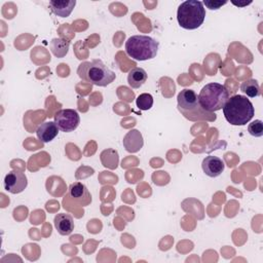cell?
I'll return each mask as SVG.
<instances>
[{"instance_id":"cell-18","label":"cell","mask_w":263,"mask_h":263,"mask_svg":"<svg viewBox=\"0 0 263 263\" xmlns=\"http://www.w3.org/2000/svg\"><path fill=\"white\" fill-rule=\"evenodd\" d=\"M240 90L249 98H256L261 95L260 85L255 79H248L240 84Z\"/></svg>"},{"instance_id":"cell-8","label":"cell","mask_w":263,"mask_h":263,"mask_svg":"<svg viewBox=\"0 0 263 263\" xmlns=\"http://www.w3.org/2000/svg\"><path fill=\"white\" fill-rule=\"evenodd\" d=\"M28 185L27 177L24 173L18 171L9 172L3 181L4 189L12 194H17L23 192Z\"/></svg>"},{"instance_id":"cell-22","label":"cell","mask_w":263,"mask_h":263,"mask_svg":"<svg viewBox=\"0 0 263 263\" xmlns=\"http://www.w3.org/2000/svg\"><path fill=\"white\" fill-rule=\"evenodd\" d=\"M231 3L237 7H246L248 5H250L252 3V1H238V2H235V1H231Z\"/></svg>"},{"instance_id":"cell-7","label":"cell","mask_w":263,"mask_h":263,"mask_svg":"<svg viewBox=\"0 0 263 263\" xmlns=\"http://www.w3.org/2000/svg\"><path fill=\"white\" fill-rule=\"evenodd\" d=\"M53 118L59 129L64 133L75 130L80 123L79 114L74 109H62L54 114Z\"/></svg>"},{"instance_id":"cell-10","label":"cell","mask_w":263,"mask_h":263,"mask_svg":"<svg viewBox=\"0 0 263 263\" xmlns=\"http://www.w3.org/2000/svg\"><path fill=\"white\" fill-rule=\"evenodd\" d=\"M201 167L206 176L211 178H216L223 173L225 165L221 158L214 155H209L202 160Z\"/></svg>"},{"instance_id":"cell-13","label":"cell","mask_w":263,"mask_h":263,"mask_svg":"<svg viewBox=\"0 0 263 263\" xmlns=\"http://www.w3.org/2000/svg\"><path fill=\"white\" fill-rule=\"evenodd\" d=\"M76 5L75 0H51L49 1V8L55 15L60 17H67L71 14Z\"/></svg>"},{"instance_id":"cell-16","label":"cell","mask_w":263,"mask_h":263,"mask_svg":"<svg viewBox=\"0 0 263 263\" xmlns=\"http://www.w3.org/2000/svg\"><path fill=\"white\" fill-rule=\"evenodd\" d=\"M100 158L102 164L109 170H115L119 162L118 152L112 148H108L102 151V153L100 154Z\"/></svg>"},{"instance_id":"cell-1","label":"cell","mask_w":263,"mask_h":263,"mask_svg":"<svg viewBox=\"0 0 263 263\" xmlns=\"http://www.w3.org/2000/svg\"><path fill=\"white\" fill-rule=\"evenodd\" d=\"M222 110L225 119L232 125H245L255 114L252 102L241 95H234L229 98Z\"/></svg>"},{"instance_id":"cell-3","label":"cell","mask_w":263,"mask_h":263,"mask_svg":"<svg viewBox=\"0 0 263 263\" xmlns=\"http://www.w3.org/2000/svg\"><path fill=\"white\" fill-rule=\"evenodd\" d=\"M159 42L147 35L130 36L125 42L126 54L135 61H147L156 57Z\"/></svg>"},{"instance_id":"cell-9","label":"cell","mask_w":263,"mask_h":263,"mask_svg":"<svg viewBox=\"0 0 263 263\" xmlns=\"http://www.w3.org/2000/svg\"><path fill=\"white\" fill-rule=\"evenodd\" d=\"M68 195L70 199L74 200L80 205H87L91 201L90 193L87 187L81 182H74L69 186Z\"/></svg>"},{"instance_id":"cell-4","label":"cell","mask_w":263,"mask_h":263,"mask_svg":"<svg viewBox=\"0 0 263 263\" xmlns=\"http://www.w3.org/2000/svg\"><path fill=\"white\" fill-rule=\"evenodd\" d=\"M205 18V8L201 1L187 0L182 2L177 10V21L181 28L195 30L199 28Z\"/></svg>"},{"instance_id":"cell-17","label":"cell","mask_w":263,"mask_h":263,"mask_svg":"<svg viewBox=\"0 0 263 263\" xmlns=\"http://www.w3.org/2000/svg\"><path fill=\"white\" fill-rule=\"evenodd\" d=\"M70 42L64 38H53L49 43V48L57 58H64L69 50Z\"/></svg>"},{"instance_id":"cell-21","label":"cell","mask_w":263,"mask_h":263,"mask_svg":"<svg viewBox=\"0 0 263 263\" xmlns=\"http://www.w3.org/2000/svg\"><path fill=\"white\" fill-rule=\"evenodd\" d=\"M227 3H228L227 0H224V1H222V0H203L202 1V4L205 5V7L211 10L220 9L222 6H224Z\"/></svg>"},{"instance_id":"cell-11","label":"cell","mask_w":263,"mask_h":263,"mask_svg":"<svg viewBox=\"0 0 263 263\" xmlns=\"http://www.w3.org/2000/svg\"><path fill=\"white\" fill-rule=\"evenodd\" d=\"M122 144L125 150L129 153H136L140 151L144 145V140L141 132L138 129H130L124 136Z\"/></svg>"},{"instance_id":"cell-2","label":"cell","mask_w":263,"mask_h":263,"mask_svg":"<svg viewBox=\"0 0 263 263\" xmlns=\"http://www.w3.org/2000/svg\"><path fill=\"white\" fill-rule=\"evenodd\" d=\"M77 74L85 82L97 86H107L116 78L115 72L99 59L82 62L77 68Z\"/></svg>"},{"instance_id":"cell-15","label":"cell","mask_w":263,"mask_h":263,"mask_svg":"<svg viewBox=\"0 0 263 263\" xmlns=\"http://www.w3.org/2000/svg\"><path fill=\"white\" fill-rule=\"evenodd\" d=\"M147 72L140 67L133 68L127 74V82L132 88H139L147 81Z\"/></svg>"},{"instance_id":"cell-14","label":"cell","mask_w":263,"mask_h":263,"mask_svg":"<svg viewBox=\"0 0 263 263\" xmlns=\"http://www.w3.org/2000/svg\"><path fill=\"white\" fill-rule=\"evenodd\" d=\"M54 227L61 235H69L74 229V220L71 215L66 213L58 214L54 217Z\"/></svg>"},{"instance_id":"cell-5","label":"cell","mask_w":263,"mask_h":263,"mask_svg":"<svg viewBox=\"0 0 263 263\" xmlns=\"http://www.w3.org/2000/svg\"><path fill=\"white\" fill-rule=\"evenodd\" d=\"M229 99V91L220 83L211 82L205 84L199 95L198 101L200 107L208 113H213L221 110Z\"/></svg>"},{"instance_id":"cell-12","label":"cell","mask_w":263,"mask_h":263,"mask_svg":"<svg viewBox=\"0 0 263 263\" xmlns=\"http://www.w3.org/2000/svg\"><path fill=\"white\" fill-rule=\"evenodd\" d=\"M58 133H59V127L57 126L54 121H45L41 123L36 129L37 138L42 143L51 142L58 136Z\"/></svg>"},{"instance_id":"cell-20","label":"cell","mask_w":263,"mask_h":263,"mask_svg":"<svg viewBox=\"0 0 263 263\" xmlns=\"http://www.w3.org/2000/svg\"><path fill=\"white\" fill-rule=\"evenodd\" d=\"M248 132L253 137H256V138L262 137L263 136V122H262V120L256 119V120L252 121L248 125Z\"/></svg>"},{"instance_id":"cell-19","label":"cell","mask_w":263,"mask_h":263,"mask_svg":"<svg viewBox=\"0 0 263 263\" xmlns=\"http://www.w3.org/2000/svg\"><path fill=\"white\" fill-rule=\"evenodd\" d=\"M136 104L140 110H143V111L149 110L153 106V97L147 92L141 93L136 99Z\"/></svg>"},{"instance_id":"cell-6","label":"cell","mask_w":263,"mask_h":263,"mask_svg":"<svg viewBox=\"0 0 263 263\" xmlns=\"http://www.w3.org/2000/svg\"><path fill=\"white\" fill-rule=\"evenodd\" d=\"M178 110L189 120H197L206 118L204 115H213L212 113L205 112L199 104L197 93L189 88L182 89L177 97ZM208 119V118H206Z\"/></svg>"}]
</instances>
